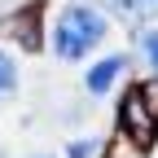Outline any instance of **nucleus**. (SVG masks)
Here are the masks:
<instances>
[{"label":"nucleus","mask_w":158,"mask_h":158,"mask_svg":"<svg viewBox=\"0 0 158 158\" xmlns=\"http://www.w3.org/2000/svg\"><path fill=\"white\" fill-rule=\"evenodd\" d=\"M106 31H110L106 13L75 0V5H66L57 13V22H53V53L62 57V62H79V57H88L106 40Z\"/></svg>","instance_id":"f257e3e1"},{"label":"nucleus","mask_w":158,"mask_h":158,"mask_svg":"<svg viewBox=\"0 0 158 158\" xmlns=\"http://www.w3.org/2000/svg\"><path fill=\"white\" fill-rule=\"evenodd\" d=\"M92 149H97L92 141H75L70 145V158H92Z\"/></svg>","instance_id":"423d86ee"},{"label":"nucleus","mask_w":158,"mask_h":158,"mask_svg":"<svg viewBox=\"0 0 158 158\" xmlns=\"http://www.w3.org/2000/svg\"><path fill=\"white\" fill-rule=\"evenodd\" d=\"M141 48H145V57H149V66L158 70V31H145V35H141Z\"/></svg>","instance_id":"39448f33"},{"label":"nucleus","mask_w":158,"mask_h":158,"mask_svg":"<svg viewBox=\"0 0 158 158\" xmlns=\"http://www.w3.org/2000/svg\"><path fill=\"white\" fill-rule=\"evenodd\" d=\"M123 66H127L123 57H106L101 66H92V70H88V79H84V88H88L92 97H101V92H110V88H114V79L123 75Z\"/></svg>","instance_id":"f03ea898"},{"label":"nucleus","mask_w":158,"mask_h":158,"mask_svg":"<svg viewBox=\"0 0 158 158\" xmlns=\"http://www.w3.org/2000/svg\"><path fill=\"white\" fill-rule=\"evenodd\" d=\"M13 88H18V62L0 48V97H9Z\"/></svg>","instance_id":"20e7f679"},{"label":"nucleus","mask_w":158,"mask_h":158,"mask_svg":"<svg viewBox=\"0 0 158 158\" xmlns=\"http://www.w3.org/2000/svg\"><path fill=\"white\" fill-rule=\"evenodd\" d=\"M145 5H149V9H158V0H145Z\"/></svg>","instance_id":"0eeeda50"},{"label":"nucleus","mask_w":158,"mask_h":158,"mask_svg":"<svg viewBox=\"0 0 158 158\" xmlns=\"http://www.w3.org/2000/svg\"><path fill=\"white\" fill-rule=\"evenodd\" d=\"M127 123H132V132L141 136V141L149 136V127H145V101H141V92H132V97H127Z\"/></svg>","instance_id":"7ed1b4c3"}]
</instances>
